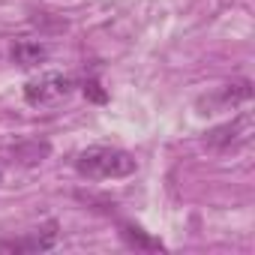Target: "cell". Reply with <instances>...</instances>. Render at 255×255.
<instances>
[{
    "label": "cell",
    "mask_w": 255,
    "mask_h": 255,
    "mask_svg": "<svg viewBox=\"0 0 255 255\" xmlns=\"http://www.w3.org/2000/svg\"><path fill=\"white\" fill-rule=\"evenodd\" d=\"M120 237H123L126 246H132V249H165L162 240L150 237L144 228H138V225H132V222H120Z\"/></svg>",
    "instance_id": "obj_7"
},
{
    "label": "cell",
    "mask_w": 255,
    "mask_h": 255,
    "mask_svg": "<svg viewBox=\"0 0 255 255\" xmlns=\"http://www.w3.org/2000/svg\"><path fill=\"white\" fill-rule=\"evenodd\" d=\"M0 180H3V174H0Z\"/></svg>",
    "instance_id": "obj_10"
},
{
    "label": "cell",
    "mask_w": 255,
    "mask_h": 255,
    "mask_svg": "<svg viewBox=\"0 0 255 255\" xmlns=\"http://www.w3.org/2000/svg\"><path fill=\"white\" fill-rule=\"evenodd\" d=\"M138 162L129 150H120V147H87L75 156V171L87 180H117V177H129L135 174Z\"/></svg>",
    "instance_id": "obj_1"
},
{
    "label": "cell",
    "mask_w": 255,
    "mask_h": 255,
    "mask_svg": "<svg viewBox=\"0 0 255 255\" xmlns=\"http://www.w3.org/2000/svg\"><path fill=\"white\" fill-rule=\"evenodd\" d=\"M48 153H51V144H48V141H30V144L15 147V159H18V162H24V165L42 162Z\"/></svg>",
    "instance_id": "obj_8"
},
{
    "label": "cell",
    "mask_w": 255,
    "mask_h": 255,
    "mask_svg": "<svg viewBox=\"0 0 255 255\" xmlns=\"http://www.w3.org/2000/svg\"><path fill=\"white\" fill-rule=\"evenodd\" d=\"M249 141H252V114L249 111L237 114L231 123H222V126H216V129H210L204 135V144L210 150H222V153L246 147Z\"/></svg>",
    "instance_id": "obj_3"
},
{
    "label": "cell",
    "mask_w": 255,
    "mask_h": 255,
    "mask_svg": "<svg viewBox=\"0 0 255 255\" xmlns=\"http://www.w3.org/2000/svg\"><path fill=\"white\" fill-rule=\"evenodd\" d=\"M75 90V78L63 75V72H42L36 78H30L24 84V99L36 108H48V105H60L63 99H69Z\"/></svg>",
    "instance_id": "obj_2"
},
{
    "label": "cell",
    "mask_w": 255,
    "mask_h": 255,
    "mask_svg": "<svg viewBox=\"0 0 255 255\" xmlns=\"http://www.w3.org/2000/svg\"><path fill=\"white\" fill-rule=\"evenodd\" d=\"M84 93H87V96H90L93 102H105V99H108V96H105V90L99 87V81H96V78L84 81Z\"/></svg>",
    "instance_id": "obj_9"
},
{
    "label": "cell",
    "mask_w": 255,
    "mask_h": 255,
    "mask_svg": "<svg viewBox=\"0 0 255 255\" xmlns=\"http://www.w3.org/2000/svg\"><path fill=\"white\" fill-rule=\"evenodd\" d=\"M252 99V84L243 78V81H234V84H222L219 90L207 93L198 99V108L201 114H216V111H228L240 102H249Z\"/></svg>",
    "instance_id": "obj_4"
},
{
    "label": "cell",
    "mask_w": 255,
    "mask_h": 255,
    "mask_svg": "<svg viewBox=\"0 0 255 255\" xmlns=\"http://www.w3.org/2000/svg\"><path fill=\"white\" fill-rule=\"evenodd\" d=\"M48 45L45 42H39V39H18V42H12V48H9V57H12V63H18L21 69H33V66H42L45 60H48Z\"/></svg>",
    "instance_id": "obj_6"
},
{
    "label": "cell",
    "mask_w": 255,
    "mask_h": 255,
    "mask_svg": "<svg viewBox=\"0 0 255 255\" xmlns=\"http://www.w3.org/2000/svg\"><path fill=\"white\" fill-rule=\"evenodd\" d=\"M57 243V222H48L42 228L27 231L24 237H12V240H0V252H45L54 249Z\"/></svg>",
    "instance_id": "obj_5"
}]
</instances>
